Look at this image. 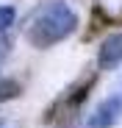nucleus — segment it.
<instances>
[{
    "label": "nucleus",
    "instance_id": "1",
    "mask_svg": "<svg viewBox=\"0 0 122 128\" xmlns=\"http://www.w3.org/2000/svg\"><path fill=\"white\" fill-rule=\"evenodd\" d=\"M78 31V14L64 3V0H50L39 8V14L31 20L28 42L39 50H47L58 42L69 39Z\"/></svg>",
    "mask_w": 122,
    "mask_h": 128
},
{
    "label": "nucleus",
    "instance_id": "2",
    "mask_svg": "<svg viewBox=\"0 0 122 128\" xmlns=\"http://www.w3.org/2000/svg\"><path fill=\"white\" fill-rule=\"evenodd\" d=\"M122 122V81L97 103V109L89 114L86 128H117Z\"/></svg>",
    "mask_w": 122,
    "mask_h": 128
},
{
    "label": "nucleus",
    "instance_id": "3",
    "mask_svg": "<svg viewBox=\"0 0 122 128\" xmlns=\"http://www.w3.org/2000/svg\"><path fill=\"white\" fill-rule=\"evenodd\" d=\"M122 67V31L108 34L97 48V70H117Z\"/></svg>",
    "mask_w": 122,
    "mask_h": 128
},
{
    "label": "nucleus",
    "instance_id": "4",
    "mask_svg": "<svg viewBox=\"0 0 122 128\" xmlns=\"http://www.w3.org/2000/svg\"><path fill=\"white\" fill-rule=\"evenodd\" d=\"M22 95V86L14 81V78H0V103H6V100H14Z\"/></svg>",
    "mask_w": 122,
    "mask_h": 128
},
{
    "label": "nucleus",
    "instance_id": "5",
    "mask_svg": "<svg viewBox=\"0 0 122 128\" xmlns=\"http://www.w3.org/2000/svg\"><path fill=\"white\" fill-rule=\"evenodd\" d=\"M14 20H17V8L14 6H0V34L8 31L14 25Z\"/></svg>",
    "mask_w": 122,
    "mask_h": 128
},
{
    "label": "nucleus",
    "instance_id": "6",
    "mask_svg": "<svg viewBox=\"0 0 122 128\" xmlns=\"http://www.w3.org/2000/svg\"><path fill=\"white\" fill-rule=\"evenodd\" d=\"M6 53H8V42H6V39H0V61L6 58Z\"/></svg>",
    "mask_w": 122,
    "mask_h": 128
},
{
    "label": "nucleus",
    "instance_id": "7",
    "mask_svg": "<svg viewBox=\"0 0 122 128\" xmlns=\"http://www.w3.org/2000/svg\"><path fill=\"white\" fill-rule=\"evenodd\" d=\"M0 128H11V125H8V122H6V120H0Z\"/></svg>",
    "mask_w": 122,
    "mask_h": 128
}]
</instances>
